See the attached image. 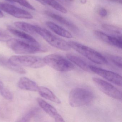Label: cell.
I'll list each match as a JSON object with an SVG mask.
<instances>
[{
    "instance_id": "20",
    "label": "cell",
    "mask_w": 122,
    "mask_h": 122,
    "mask_svg": "<svg viewBox=\"0 0 122 122\" xmlns=\"http://www.w3.org/2000/svg\"><path fill=\"white\" fill-rule=\"evenodd\" d=\"M15 26L23 31L31 34L36 33L35 30V25L25 22H16L14 23Z\"/></svg>"
},
{
    "instance_id": "3",
    "label": "cell",
    "mask_w": 122,
    "mask_h": 122,
    "mask_svg": "<svg viewBox=\"0 0 122 122\" xmlns=\"http://www.w3.org/2000/svg\"><path fill=\"white\" fill-rule=\"evenodd\" d=\"M71 48H73L92 62L98 64H106L107 61L100 53L95 50L77 42H68Z\"/></svg>"
},
{
    "instance_id": "8",
    "label": "cell",
    "mask_w": 122,
    "mask_h": 122,
    "mask_svg": "<svg viewBox=\"0 0 122 122\" xmlns=\"http://www.w3.org/2000/svg\"><path fill=\"white\" fill-rule=\"evenodd\" d=\"M0 9L17 18L25 19L33 18V15L27 11L8 3L0 2Z\"/></svg>"
},
{
    "instance_id": "12",
    "label": "cell",
    "mask_w": 122,
    "mask_h": 122,
    "mask_svg": "<svg viewBox=\"0 0 122 122\" xmlns=\"http://www.w3.org/2000/svg\"><path fill=\"white\" fill-rule=\"evenodd\" d=\"M45 13L47 16L55 20L58 22L65 25L74 32H78V28L74 24L62 16L49 11H45Z\"/></svg>"
},
{
    "instance_id": "31",
    "label": "cell",
    "mask_w": 122,
    "mask_h": 122,
    "mask_svg": "<svg viewBox=\"0 0 122 122\" xmlns=\"http://www.w3.org/2000/svg\"><path fill=\"white\" fill-rule=\"evenodd\" d=\"M3 17H4L2 11L0 10V18H2Z\"/></svg>"
},
{
    "instance_id": "25",
    "label": "cell",
    "mask_w": 122,
    "mask_h": 122,
    "mask_svg": "<svg viewBox=\"0 0 122 122\" xmlns=\"http://www.w3.org/2000/svg\"><path fill=\"white\" fill-rule=\"evenodd\" d=\"M7 2L10 3L16 2L22 6L25 7L32 10H35V9L31 5L27 0H7Z\"/></svg>"
},
{
    "instance_id": "11",
    "label": "cell",
    "mask_w": 122,
    "mask_h": 122,
    "mask_svg": "<svg viewBox=\"0 0 122 122\" xmlns=\"http://www.w3.org/2000/svg\"><path fill=\"white\" fill-rule=\"evenodd\" d=\"M37 101L40 107L46 113L54 119L56 121L58 122H65L63 118L52 106L40 98H37Z\"/></svg>"
},
{
    "instance_id": "9",
    "label": "cell",
    "mask_w": 122,
    "mask_h": 122,
    "mask_svg": "<svg viewBox=\"0 0 122 122\" xmlns=\"http://www.w3.org/2000/svg\"><path fill=\"white\" fill-rule=\"evenodd\" d=\"M90 68L91 72L96 73L110 82L118 86H122V77L119 74L90 65Z\"/></svg>"
},
{
    "instance_id": "28",
    "label": "cell",
    "mask_w": 122,
    "mask_h": 122,
    "mask_svg": "<svg viewBox=\"0 0 122 122\" xmlns=\"http://www.w3.org/2000/svg\"><path fill=\"white\" fill-rule=\"evenodd\" d=\"M110 2L117 3L118 4H122V0H107Z\"/></svg>"
},
{
    "instance_id": "18",
    "label": "cell",
    "mask_w": 122,
    "mask_h": 122,
    "mask_svg": "<svg viewBox=\"0 0 122 122\" xmlns=\"http://www.w3.org/2000/svg\"><path fill=\"white\" fill-rule=\"evenodd\" d=\"M44 5H48L56 10L66 14L67 13V10L62 5L58 2L55 0H36Z\"/></svg>"
},
{
    "instance_id": "10",
    "label": "cell",
    "mask_w": 122,
    "mask_h": 122,
    "mask_svg": "<svg viewBox=\"0 0 122 122\" xmlns=\"http://www.w3.org/2000/svg\"><path fill=\"white\" fill-rule=\"evenodd\" d=\"M94 34L98 38L104 42L117 48L120 49L122 48L121 37H116L113 36L109 35L105 33L98 30H95Z\"/></svg>"
},
{
    "instance_id": "7",
    "label": "cell",
    "mask_w": 122,
    "mask_h": 122,
    "mask_svg": "<svg viewBox=\"0 0 122 122\" xmlns=\"http://www.w3.org/2000/svg\"><path fill=\"white\" fill-rule=\"evenodd\" d=\"M92 80L96 86L103 93L112 98L117 100H121V92L115 86L98 78L93 77Z\"/></svg>"
},
{
    "instance_id": "14",
    "label": "cell",
    "mask_w": 122,
    "mask_h": 122,
    "mask_svg": "<svg viewBox=\"0 0 122 122\" xmlns=\"http://www.w3.org/2000/svg\"><path fill=\"white\" fill-rule=\"evenodd\" d=\"M7 29L12 34L19 38L22 40L25 41L35 45H40L34 38L25 32L20 31L10 26H8Z\"/></svg>"
},
{
    "instance_id": "15",
    "label": "cell",
    "mask_w": 122,
    "mask_h": 122,
    "mask_svg": "<svg viewBox=\"0 0 122 122\" xmlns=\"http://www.w3.org/2000/svg\"><path fill=\"white\" fill-rule=\"evenodd\" d=\"M47 27L55 34L67 38H72V34L67 30L50 21H48L46 23Z\"/></svg>"
},
{
    "instance_id": "29",
    "label": "cell",
    "mask_w": 122,
    "mask_h": 122,
    "mask_svg": "<svg viewBox=\"0 0 122 122\" xmlns=\"http://www.w3.org/2000/svg\"><path fill=\"white\" fill-rule=\"evenodd\" d=\"M3 87H4V85H3V83L0 80V90Z\"/></svg>"
},
{
    "instance_id": "4",
    "label": "cell",
    "mask_w": 122,
    "mask_h": 122,
    "mask_svg": "<svg viewBox=\"0 0 122 122\" xmlns=\"http://www.w3.org/2000/svg\"><path fill=\"white\" fill-rule=\"evenodd\" d=\"M8 61L14 66L33 68H40L46 65L43 58L31 56H12L8 59Z\"/></svg>"
},
{
    "instance_id": "19",
    "label": "cell",
    "mask_w": 122,
    "mask_h": 122,
    "mask_svg": "<svg viewBox=\"0 0 122 122\" xmlns=\"http://www.w3.org/2000/svg\"><path fill=\"white\" fill-rule=\"evenodd\" d=\"M0 65L20 74H25L26 72L25 70L22 68V67H17L13 65L10 63L8 60H7L5 58L1 56H0Z\"/></svg>"
},
{
    "instance_id": "5",
    "label": "cell",
    "mask_w": 122,
    "mask_h": 122,
    "mask_svg": "<svg viewBox=\"0 0 122 122\" xmlns=\"http://www.w3.org/2000/svg\"><path fill=\"white\" fill-rule=\"evenodd\" d=\"M43 59L45 64L60 72H68L75 68L70 61L59 54H50L44 57Z\"/></svg>"
},
{
    "instance_id": "17",
    "label": "cell",
    "mask_w": 122,
    "mask_h": 122,
    "mask_svg": "<svg viewBox=\"0 0 122 122\" xmlns=\"http://www.w3.org/2000/svg\"><path fill=\"white\" fill-rule=\"evenodd\" d=\"M66 57L69 61L83 70L87 72H91L90 68V65H88L84 60L80 57L71 53L67 54Z\"/></svg>"
},
{
    "instance_id": "26",
    "label": "cell",
    "mask_w": 122,
    "mask_h": 122,
    "mask_svg": "<svg viewBox=\"0 0 122 122\" xmlns=\"http://www.w3.org/2000/svg\"><path fill=\"white\" fill-rule=\"evenodd\" d=\"M10 37V36L6 31L0 28V41H7Z\"/></svg>"
},
{
    "instance_id": "30",
    "label": "cell",
    "mask_w": 122,
    "mask_h": 122,
    "mask_svg": "<svg viewBox=\"0 0 122 122\" xmlns=\"http://www.w3.org/2000/svg\"><path fill=\"white\" fill-rule=\"evenodd\" d=\"M80 2L83 4H85L87 2V0H80Z\"/></svg>"
},
{
    "instance_id": "1",
    "label": "cell",
    "mask_w": 122,
    "mask_h": 122,
    "mask_svg": "<svg viewBox=\"0 0 122 122\" xmlns=\"http://www.w3.org/2000/svg\"><path fill=\"white\" fill-rule=\"evenodd\" d=\"M94 98V94L90 89L77 87L73 89L70 93L68 101L70 106L76 107L88 105L93 102Z\"/></svg>"
},
{
    "instance_id": "6",
    "label": "cell",
    "mask_w": 122,
    "mask_h": 122,
    "mask_svg": "<svg viewBox=\"0 0 122 122\" xmlns=\"http://www.w3.org/2000/svg\"><path fill=\"white\" fill-rule=\"evenodd\" d=\"M36 33L41 36L48 44L53 47L63 51H68L71 48L68 42L60 38L44 28L35 25Z\"/></svg>"
},
{
    "instance_id": "22",
    "label": "cell",
    "mask_w": 122,
    "mask_h": 122,
    "mask_svg": "<svg viewBox=\"0 0 122 122\" xmlns=\"http://www.w3.org/2000/svg\"><path fill=\"white\" fill-rule=\"evenodd\" d=\"M101 28L104 30L112 34L113 36L121 37L122 30L118 27L108 24H103L101 25Z\"/></svg>"
},
{
    "instance_id": "13",
    "label": "cell",
    "mask_w": 122,
    "mask_h": 122,
    "mask_svg": "<svg viewBox=\"0 0 122 122\" xmlns=\"http://www.w3.org/2000/svg\"><path fill=\"white\" fill-rule=\"evenodd\" d=\"M17 85L18 87L22 90L34 92L37 91L39 87L35 82L25 77L20 78Z\"/></svg>"
},
{
    "instance_id": "27",
    "label": "cell",
    "mask_w": 122,
    "mask_h": 122,
    "mask_svg": "<svg viewBox=\"0 0 122 122\" xmlns=\"http://www.w3.org/2000/svg\"><path fill=\"white\" fill-rule=\"evenodd\" d=\"M107 14V10L105 8H101L99 10V15L102 17H105Z\"/></svg>"
},
{
    "instance_id": "16",
    "label": "cell",
    "mask_w": 122,
    "mask_h": 122,
    "mask_svg": "<svg viewBox=\"0 0 122 122\" xmlns=\"http://www.w3.org/2000/svg\"><path fill=\"white\" fill-rule=\"evenodd\" d=\"M37 91L40 95L45 99L57 104H60L61 103L60 99L47 88L39 86Z\"/></svg>"
},
{
    "instance_id": "21",
    "label": "cell",
    "mask_w": 122,
    "mask_h": 122,
    "mask_svg": "<svg viewBox=\"0 0 122 122\" xmlns=\"http://www.w3.org/2000/svg\"><path fill=\"white\" fill-rule=\"evenodd\" d=\"M41 113V110L37 107L33 108L30 109L22 117L19 121L28 122L33 118H35Z\"/></svg>"
},
{
    "instance_id": "32",
    "label": "cell",
    "mask_w": 122,
    "mask_h": 122,
    "mask_svg": "<svg viewBox=\"0 0 122 122\" xmlns=\"http://www.w3.org/2000/svg\"><path fill=\"white\" fill-rule=\"evenodd\" d=\"M68 0L70 1V2H72V1H73L74 0Z\"/></svg>"
},
{
    "instance_id": "24",
    "label": "cell",
    "mask_w": 122,
    "mask_h": 122,
    "mask_svg": "<svg viewBox=\"0 0 122 122\" xmlns=\"http://www.w3.org/2000/svg\"><path fill=\"white\" fill-rule=\"evenodd\" d=\"M0 93L6 100L12 101L13 99V96L12 92L7 88L4 87L0 90Z\"/></svg>"
},
{
    "instance_id": "2",
    "label": "cell",
    "mask_w": 122,
    "mask_h": 122,
    "mask_svg": "<svg viewBox=\"0 0 122 122\" xmlns=\"http://www.w3.org/2000/svg\"><path fill=\"white\" fill-rule=\"evenodd\" d=\"M8 47L17 54H30L45 51L41 45H37L25 41L10 38L7 41Z\"/></svg>"
},
{
    "instance_id": "23",
    "label": "cell",
    "mask_w": 122,
    "mask_h": 122,
    "mask_svg": "<svg viewBox=\"0 0 122 122\" xmlns=\"http://www.w3.org/2000/svg\"><path fill=\"white\" fill-rule=\"evenodd\" d=\"M107 57L109 60L117 67L121 68H122V58L121 57L111 55H108Z\"/></svg>"
}]
</instances>
